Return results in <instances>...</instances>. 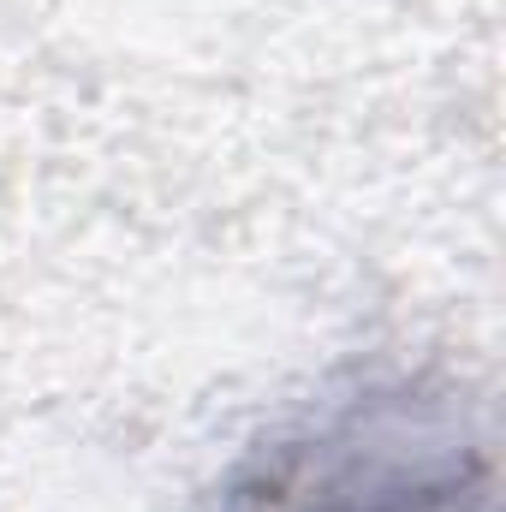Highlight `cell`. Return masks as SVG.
Instances as JSON below:
<instances>
[{
	"mask_svg": "<svg viewBox=\"0 0 506 512\" xmlns=\"http://www.w3.org/2000/svg\"><path fill=\"white\" fill-rule=\"evenodd\" d=\"M221 512H501L495 429L447 376L364 370L256 435Z\"/></svg>",
	"mask_w": 506,
	"mask_h": 512,
	"instance_id": "obj_1",
	"label": "cell"
}]
</instances>
